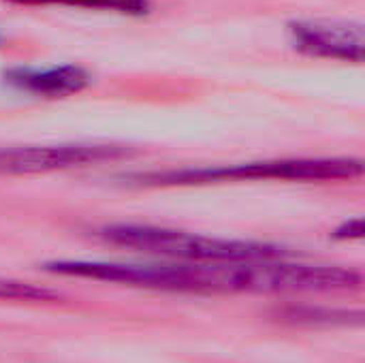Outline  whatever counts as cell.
Returning a JSON list of instances; mask_svg holds the SVG:
<instances>
[{"label": "cell", "instance_id": "cell-6", "mask_svg": "<svg viewBox=\"0 0 365 363\" xmlns=\"http://www.w3.org/2000/svg\"><path fill=\"white\" fill-rule=\"evenodd\" d=\"M291 45L310 56L340 62H364L365 41L361 24L331 21V19H299L291 21L289 28Z\"/></svg>", "mask_w": 365, "mask_h": 363}, {"label": "cell", "instance_id": "cell-5", "mask_svg": "<svg viewBox=\"0 0 365 363\" xmlns=\"http://www.w3.org/2000/svg\"><path fill=\"white\" fill-rule=\"evenodd\" d=\"M45 272L64 278H88L163 291H195L190 263H109V261H49Z\"/></svg>", "mask_w": 365, "mask_h": 363}, {"label": "cell", "instance_id": "cell-9", "mask_svg": "<svg viewBox=\"0 0 365 363\" xmlns=\"http://www.w3.org/2000/svg\"><path fill=\"white\" fill-rule=\"evenodd\" d=\"M21 6H75L88 11H107L120 15H145L150 11V0H4Z\"/></svg>", "mask_w": 365, "mask_h": 363}, {"label": "cell", "instance_id": "cell-3", "mask_svg": "<svg viewBox=\"0 0 365 363\" xmlns=\"http://www.w3.org/2000/svg\"><path fill=\"white\" fill-rule=\"evenodd\" d=\"M101 237L113 246L158 255L180 263H235L287 257V250L244 240H222L212 235H199L190 231L154 227V225H107L101 229Z\"/></svg>", "mask_w": 365, "mask_h": 363}, {"label": "cell", "instance_id": "cell-12", "mask_svg": "<svg viewBox=\"0 0 365 363\" xmlns=\"http://www.w3.org/2000/svg\"><path fill=\"white\" fill-rule=\"evenodd\" d=\"M0 45H2V34H0Z\"/></svg>", "mask_w": 365, "mask_h": 363}, {"label": "cell", "instance_id": "cell-2", "mask_svg": "<svg viewBox=\"0 0 365 363\" xmlns=\"http://www.w3.org/2000/svg\"><path fill=\"white\" fill-rule=\"evenodd\" d=\"M364 175L357 158H280L220 167H184L165 171L133 173L124 180L139 188L210 186L227 182H340Z\"/></svg>", "mask_w": 365, "mask_h": 363}, {"label": "cell", "instance_id": "cell-1", "mask_svg": "<svg viewBox=\"0 0 365 363\" xmlns=\"http://www.w3.org/2000/svg\"><path fill=\"white\" fill-rule=\"evenodd\" d=\"M195 291L216 293H310L346 291L361 285V274L338 265L293 263L287 257L235 261V263H192Z\"/></svg>", "mask_w": 365, "mask_h": 363}, {"label": "cell", "instance_id": "cell-11", "mask_svg": "<svg viewBox=\"0 0 365 363\" xmlns=\"http://www.w3.org/2000/svg\"><path fill=\"white\" fill-rule=\"evenodd\" d=\"M334 237L336 240H361L364 237V220L361 218L346 220L344 225H340L334 231Z\"/></svg>", "mask_w": 365, "mask_h": 363}, {"label": "cell", "instance_id": "cell-8", "mask_svg": "<svg viewBox=\"0 0 365 363\" xmlns=\"http://www.w3.org/2000/svg\"><path fill=\"white\" fill-rule=\"evenodd\" d=\"M282 319L293 325H361L364 315L357 310H338V308H312V306H302V308H287L282 310Z\"/></svg>", "mask_w": 365, "mask_h": 363}, {"label": "cell", "instance_id": "cell-7", "mask_svg": "<svg viewBox=\"0 0 365 363\" xmlns=\"http://www.w3.org/2000/svg\"><path fill=\"white\" fill-rule=\"evenodd\" d=\"M4 83L36 98H66L92 86V73L79 64L15 66L4 73Z\"/></svg>", "mask_w": 365, "mask_h": 363}, {"label": "cell", "instance_id": "cell-4", "mask_svg": "<svg viewBox=\"0 0 365 363\" xmlns=\"http://www.w3.org/2000/svg\"><path fill=\"white\" fill-rule=\"evenodd\" d=\"M133 150L120 143H51L0 148V175H36L113 163L130 156Z\"/></svg>", "mask_w": 365, "mask_h": 363}, {"label": "cell", "instance_id": "cell-10", "mask_svg": "<svg viewBox=\"0 0 365 363\" xmlns=\"http://www.w3.org/2000/svg\"><path fill=\"white\" fill-rule=\"evenodd\" d=\"M58 293L43 289V287H34L28 282H19V280H9V278H0V300H9V302H49L56 300Z\"/></svg>", "mask_w": 365, "mask_h": 363}]
</instances>
